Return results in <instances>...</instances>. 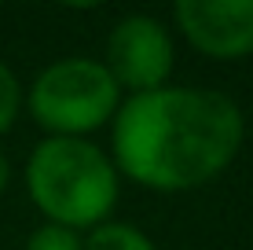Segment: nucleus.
<instances>
[{"label":"nucleus","mask_w":253,"mask_h":250,"mask_svg":"<svg viewBox=\"0 0 253 250\" xmlns=\"http://www.w3.org/2000/svg\"><path fill=\"white\" fill-rule=\"evenodd\" d=\"M246 140L242 107L224 92L162 85L121 100L110 122L118 177L162 195L195 192L235 162Z\"/></svg>","instance_id":"obj_1"},{"label":"nucleus","mask_w":253,"mask_h":250,"mask_svg":"<svg viewBox=\"0 0 253 250\" xmlns=\"http://www.w3.org/2000/svg\"><path fill=\"white\" fill-rule=\"evenodd\" d=\"M26 192L48 225L92 232L118 206L121 177L110 154L92 140L44 136L26 158Z\"/></svg>","instance_id":"obj_2"},{"label":"nucleus","mask_w":253,"mask_h":250,"mask_svg":"<svg viewBox=\"0 0 253 250\" xmlns=\"http://www.w3.org/2000/svg\"><path fill=\"white\" fill-rule=\"evenodd\" d=\"M26 110L48 136H77L110 125L121 107V89L103 59L70 55L44 66L26 92Z\"/></svg>","instance_id":"obj_3"},{"label":"nucleus","mask_w":253,"mask_h":250,"mask_svg":"<svg viewBox=\"0 0 253 250\" xmlns=\"http://www.w3.org/2000/svg\"><path fill=\"white\" fill-rule=\"evenodd\" d=\"M172 59H176V45H172L169 26L151 15H125L114 22L107 37L103 66L118 81V89H128L136 96V92L169 85Z\"/></svg>","instance_id":"obj_4"},{"label":"nucleus","mask_w":253,"mask_h":250,"mask_svg":"<svg viewBox=\"0 0 253 250\" xmlns=\"http://www.w3.org/2000/svg\"><path fill=\"white\" fill-rule=\"evenodd\" d=\"M172 19L206 59L235 63L253 55V0H176Z\"/></svg>","instance_id":"obj_5"},{"label":"nucleus","mask_w":253,"mask_h":250,"mask_svg":"<svg viewBox=\"0 0 253 250\" xmlns=\"http://www.w3.org/2000/svg\"><path fill=\"white\" fill-rule=\"evenodd\" d=\"M84 250H158L151 243L139 225H128V221H103L95 225L88 236H81Z\"/></svg>","instance_id":"obj_6"},{"label":"nucleus","mask_w":253,"mask_h":250,"mask_svg":"<svg viewBox=\"0 0 253 250\" xmlns=\"http://www.w3.org/2000/svg\"><path fill=\"white\" fill-rule=\"evenodd\" d=\"M22 250H84L81 247V232H70V228H59V225H41L30 232Z\"/></svg>","instance_id":"obj_7"},{"label":"nucleus","mask_w":253,"mask_h":250,"mask_svg":"<svg viewBox=\"0 0 253 250\" xmlns=\"http://www.w3.org/2000/svg\"><path fill=\"white\" fill-rule=\"evenodd\" d=\"M19 110H22V85H19L11 66L0 63V136L15 125Z\"/></svg>","instance_id":"obj_8"},{"label":"nucleus","mask_w":253,"mask_h":250,"mask_svg":"<svg viewBox=\"0 0 253 250\" xmlns=\"http://www.w3.org/2000/svg\"><path fill=\"white\" fill-rule=\"evenodd\" d=\"M7 184H11V162H7L4 151H0V195L7 192Z\"/></svg>","instance_id":"obj_9"}]
</instances>
